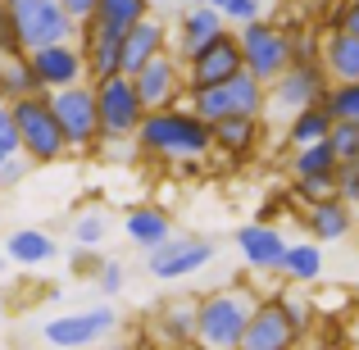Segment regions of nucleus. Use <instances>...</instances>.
Masks as SVG:
<instances>
[{"mask_svg": "<svg viewBox=\"0 0 359 350\" xmlns=\"http://www.w3.org/2000/svg\"><path fill=\"white\" fill-rule=\"evenodd\" d=\"M150 328H155V342H164V346H191V342H201V296L159 305L155 318H150Z\"/></svg>", "mask_w": 359, "mask_h": 350, "instance_id": "nucleus-18", "label": "nucleus"}, {"mask_svg": "<svg viewBox=\"0 0 359 350\" xmlns=\"http://www.w3.org/2000/svg\"><path fill=\"white\" fill-rule=\"evenodd\" d=\"M245 69V51H241V36L232 32H223L219 41H210L196 60H187V82H191V91H201V87H219V82H232L237 73Z\"/></svg>", "mask_w": 359, "mask_h": 350, "instance_id": "nucleus-13", "label": "nucleus"}, {"mask_svg": "<svg viewBox=\"0 0 359 350\" xmlns=\"http://www.w3.org/2000/svg\"><path fill=\"white\" fill-rule=\"evenodd\" d=\"M146 350H182V346H164V342H155V346H146Z\"/></svg>", "mask_w": 359, "mask_h": 350, "instance_id": "nucleus-43", "label": "nucleus"}, {"mask_svg": "<svg viewBox=\"0 0 359 350\" xmlns=\"http://www.w3.org/2000/svg\"><path fill=\"white\" fill-rule=\"evenodd\" d=\"M0 23L14 27L18 41H23L27 51L73 41V36L82 32V23L69 14V5H64V0H5V9H0Z\"/></svg>", "mask_w": 359, "mask_h": 350, "instance_id": "nucleus-3", "label": "nucleus"}, {"mask_svg": "<svg viewBox=\"0 0 359 350\" xmlns=\"http://www.w3.org/2000/svg\"><path fill=\"white\" fill-rule=\"evenodd\" d=\"M332 128H337V119H332V109L327 105H309V109H300L296 119L282 128V137H287V146L296 150V146H314V141H327L332 137Z\"/></svg>", "mask_w": 359, "mask_h": 350, "instance_id": "nucleus-26", "label": "nucleus"}, {"mask_svg": "<svg viewBox=\"0 0 359 350\" xmlns=\"http://www.w3.org/2000/svg\"><path fill=\"white\" fill-rule=\"evenodd\" d=\"M287 168H291V177H337L341 173V159H337V146L327 137V141H314V146H296Z\"/></svg>", "mask_w": 359, "mask_h": 350, "instance_id": "nucleus-25", "label": "nucleus"}, {"mask_svg": "<svg viewBox=\"0 0 359 350\" xmlns=\"http://www.w3.org/2000/svg\"><path fill=\"white\" fill-rule=\"evenodd\" d=\"M241 51H245V69L259 82H278L282 73L296 64V41H291L287 23H273V18H255V23L237 27Z\"/></svg>", "mask_w": 359, "mask_h": 350, "instance_id": "nucleus-6", "label": "nucleus"}, {"mask_svg": "<svg viewBox=\"0 0 359 350\" xmlns=\"http://www.w3.org/2000/svg\"><path fill=\"white\" fill-rule=\"evenodd\" d=\"M332 146H337V159H341V164H359V123H337Z\"/></svg>", "mask_w": 359, "mask_h": 350, "instance_id": "nucleus-33", "label": "nucleus"}, {"mask_svg": "<svg viewBox=\"0 0 359 350\" xmlns=\"http://www.w3.org/2000/svg\"><path fill=\"white\" fill-rule=\"evenodd\" d=\"M78 41H82V51H87L91 82H100V78H114V73H123V36H118V32H105L100 23H82Z\"/></svg>", "mask_w": 359, "mask_h": 350, "instance_id": "nucleus-20", "label": "nucleus"}, {"mask_svg": "<svg viewBox=\"0 0 359 350\" xmlns=\"http://www.w3.org/2000/svg\"><path fill=\"white\" fill-rule=\"evenodd\" d=\"M327 91H332V78H327L323 64H291L278 82H269V119L273 123H291L300 109L323 105Z\"/></svg>", "mask_w": 359, "mask_h": 350, "instance_id": "nucleus-8", "label": "nucleus"}, {"mask_svg": "<svg viewBox=\"0 0 359 350\" xmlns=\"http://www.w3.org/2000/svg\"><path fill=\"white\" fill-rule=\"evenodd\" d=\"M50 109H55V119H60L64 137H69V155H91V150L105 141V132H100L96 82H78V87L50 91Z\"/></svg>", "mask_w": 359, "mask_h": 350, "instance_id": "nucleus-4", "label": "nucleus"}, {"mask_svg": "<svg viewBox=\"0 0 359 350\" xmlns=\"http://www.w3.org/2000/svg\"><path fill=\"white\" fill-rule=\"evenodd\" d=\"M69 5V14L78 18V23H91V18L100 14V0H64Z\"/></svg>", "mask_w": 359, "mask_h": 350, "instance_id": "nucleus-41", "label": "nucleus"}, {"mask_svg": "<svg viewBox=\"0 0 359 350\" xmlns=\"http://www.w3.org/2000/svg\"><path fill=\"white\" fill-rule=\"evenodd\" d=\"M182 350H210V346H201V342H191V346H182Z\"/></svg>", "mask_w": 359, "mask_h": 350, "instance_id": "nucleus-44", "label": "nucleus"}, {"mask_svg": "<svg viewBox=\"0 0 359 350\" xmlns=\"http://www.w3.org/2000/svg\"><path fill=\"white\" fill-rule=\"evenodd\" d=\"M223 32H228V14H223L219 5H191V0H182V9H177V18H173V51L182 55V60H196V55L210 41H219Z\"/></svg>", "mask_w": 359, "mask_h": 350, "instance_id": "nucleus-14", "label": "nucleus"}, {"mask_svg": "<svg viewBox=\"0 0 359 350\" xmlns=\"http://www.w3.org/2000/svg\"><path fill=\"white\" fill-rule=\"evenodd\" d=\"M346 350H359V346H355V342H351V346H346Z\"/></svg>", "mask_w": 359, "mask_h": 350, "instance_id": "nucleus-45", "label": "nucleus"}, {"mask_svg": "<svg viewBox=\"0 0 359 350\" xmlns=\"http://www.w3.org/2000/svg\"><path fill=\"white\" fill-rule=\"evenodd\" d=\"M300 328L296 318L287 314V305H282V296H269L259 305V314L250 318V328H245V342L241 350H300Z\"/></svg>", "mask_w": 359, "mask_h": 350, "instance_id": "nucleus-15", "label": "nucleus"}, {"mask_svg": "<svg viewBox=\"0 0 359 350\" xmlns=\"http://www.w3.org/2000/svg\"><path fill=\"white\" fill-rule=\"evenodd\" d=\"M223 14H228V23H255V18H264V0H228L223 5Z\"/></svg>", "mask_w": 359, "mask_h": 350, "instance_id": "nucleus-37", "label": "nucleus"}, {"mask_svg": "<svg viewBox=\"0 0 359 350\" xmlns=\"http://www.w3.org/2000/svg\"><path fill=\"white\" fill-rule=\"evenodd\" d=\"M150 14V0H100V14L91 18V23H100L105 32H128V27H137L141 18Z\"/></svg>", "mask_w": 359, "mask_h": 350, "instance_id": "nucleus-29", "label": "nucleus"}, {"mask_svg": "<svg viewBox=\"0 0 359 350\" xmlns=\"http://www.w3.org/2000/svg\"><path fill=\"white\" fill-rule=\"evenodd\" d=\"M259 137H264V119H255V114H228V119L214 123V150L232 155V159L255 155Z\"/></svg>", "mask_w": 359, "mask_h": 350, "instance_id": "nucleus-23", "label": "nucleus"}, {"mask_svg": "<svg viewBox=\"0 0 359 350\" xmlns=\"http://www.w3.org/2000/svg\"><path fill=\"white\" fill-rule=\"evenodd\" d=\"M36 168V159L27 155V150H18V155H9V159H0V187H14V182H23L27 173Z\"/></svg>", "mask_w": 359, "mask_h": 350, "instance_id": "nucleus-35", "label": "nucleus"}, {"mask_svg": "<svg viewBox=\"0 0 359 350\" xmlns=\"http://www.w3.org/2000/svg\"><path fill=\"white\" fill-rule=\"evenodd\" d=\"M305 228L314 241H341L355 228V205L341 201V196H327L318 205H305Z\"/></svg>", "mask_w": 359, "mask_h": 350, "instance_id": "nucleus-21", "label": "nucleus"}, {"mask_svg": "<svg viewBox=\"0 0 359 350\" xmlns=\"http://www.w3.org/2000/svg\"><path fill=\"white\" fill-rule=\"evenodd\" d=\"M237 350H241V346H237Z\"/></svg>", "mask_w": 359, "mask_h": 350, "instance_id": "nucleus-47", "label": "nucleus"}, {"mask_svg": "<svg viewBox=\"0 0 359 350\" xmlns=\"http://www.w3.org/2000/svg\"><path fill=\"white\" fill-rule=\"evenodd\" d=\"M323 105L332 109L337 123H359V82H332Z\"/></svg>", "mask_w": 359, "mask_h": 350, "instance_id": "nucleus-31", "label": "nucleus"}, {"mask_svg": "<svg viewBox=\"0 0 359 350\" xmlns=\"http://www.w3.org/2000/svg\"><path fill=\"white\" fill-rule=\"evenodd\" d=\"M96 287L105 291V296H118V291H123V264H118V260H105V269H100Z\"/></svg>", "mask_w": 359, "mask_h": 350, "instance_id": "nucleus-39", "label": "nucleus"}, {"mask_svg": "<svg viewBox=\"0 0 359 350\" xmlns=\"http://www.w3.org/2000/svg\"><path fill=\"white\" fill-rule=\"evenodd\" d=\"M341 27L359 32V0H346V9H341Z\"/></svg>", "mask_w": 359, "mask_h": 350, "instance_id": "nucleus-42", "label": "nucleus"}, {"mask_svg": "<svg viewBox=\"0 0 359 350\" xmlns=\"http://www.w3.org/2000/svg\"><path fill=\"white\" fill-rule=\"evenodd\" d=\"M282 305H287V314L296 318V328L305 332V328H309V300H300L296 291H282Z\"/></svg>", "mask_w": 359, "mask_h": 350, "instance_id": "nucleus-40", "label": "nucleus"}, {"mask_svg": "<svg viewBox=\"0 0 359 350\" xmlns=\"http://www.w3.org/2000/svg\"><path fill=\"white\" fill-rule=\"evenodd\" d=\"M96 96H100V132L105 141L100 146H114V141H137L141 123H146V100L137 91V78L132 73H114V78H100L96 82Z\"/></svg>", "mask_w": 359, "mask_h": 350, "instance_id": "nucleus-5", "label": "nucleus"}, {"mask_svg": "<svg viewBox=\"0 0 359 350\" xmlns=\"http://www.w3.org/2000/svg\"><path fill=\"white\" fill-rule=\"evenodd\" d=\"M164 51H173V23L146 14L137 27H128V32H123V73H132V78H137V73L146 69L150 60H159Z\"/></svg>", "mask_w": 359, "mask_h": 350, "instance_id": "nucleus-17", "label": "nucleus"}, {"mask_svg": "<svg viewBox=\"0 0 359 350\" xmlns=\"http://www.w3.org/2000/svg\"><path fill=\"white\" fill-rule=\"evenodd\" d=\"M123 232H128L132 245L155 250V245H164L168 236H173V214L159 210V205H132V210L123 214Z\"/></svg>", "mask_w": 359, "mask_h": 350, "instance_id": "nucleus-22", "label": "nucleus"}, {"mask_svg": "<svg viewBox=\"0 0 359 350\" xmlns=\"http://www.w3.org/2000/svg\"><path fill=\"white\" fill-rule=\"evenodd\" d=\"M105 232H109L105 210H82V214H73V245H91V250H100Z\"/></svg>", "mask_w": 359, "mask_h": 350, "instance_id": "nucleus-30", "label": "nucleus"}, {"mask_svg": "<svg viewBox=\"0 0 359 350\" xmlns=\"http://www.w3.org/2000/svg\"><path fill=\"white\" fill-rule=\"evenodd\" d=\"M237 250H241L245 269H255V273H282L291 241L282 236V228H273V223L255 219V223H245V228L237 232Z\"/></svg>", "mask_w": 359, "mask_h": 350, "instance_id": "nucleus-16", "label": "nucleus"}, {"mask_svg": "<svg viewBox=\"0 0 359 350\" xmlns=\"http://www.w3.org/2000/svg\"><path fill=\"white\" fill-rule=\"evenodd\" d=\"M41 78H36L32 60L27 55H5V64H0V100H23V96H41Z\"/></svg>", "mask_w": 359, "mask_h": 350, "instance_id": "nucleus-27", "label": "nucleus"}, {"mask_svg": "<svg viewBox=\"0 0 359 350\" xmlns=\"http://www.w3.org/2000/svg\"><path fill=\"white\" fill-rule=\"evenodd\" d=\"M337 196L359 210V164H341V173H337Z\"/></svg>", "mask_w": 359, "mask_h": 350, "instance_id": "nucleus-38", "label": "nucleus"}, {"mask_svg": "<svg viewBox=\"0 0 359 350\" xmlns=\"http://www.w3.org/2000/svg\"><path fill=\"white\" fill-rule=\"evenodd\" d=\"M318 64L327 69L332 82H359V32L351 27H323V46H318Z\"/></svg>", "mask_w": 359, "mask_h": 350, "instance_id": "nucleus-19", "label": "nucleus"}, {"mask_svg": "<svg viewBox=\"0 0 359 350\" xmlns=\"http://www.w3.org/2000/svg\"><path fill=\"white\" fill-rule=\"evenodd\" d=\"M18 150H23V132H18V119H14V109H9V105H0V159L18 155Z\"/></svg>", "mask_w": 359, "mask_h": 350, "instance_id": "nucleus-34", "label": "nucleus"}, {"mask_svg": "<svg viewBox=\"0 0 359 350\" xmlns=\"http://www.w3.org/2000/svg\"><path fill=\"white\" fill-rule=\"evenodd\" d=\"M36 78H41L46 91H64L78 87V82H91V64L82 41H60V46H41V51H27Z\"/></svg>", "mask_w": 359, "mask_h": 350, "instance_id": "nucleus-12", "label": "nucleus"}, {"mask_svg": "<svg viewBox=\"0 0 359 350\" xmlns=\"http://www.w3.org/2000/svg\"><path fill=\"white\" fill-rule=\"evenodd\" d=\"M214 255H219V245H214L210 236H191V232L177 236L173 232L164 245L146 250V273L159 278V282H177V278H187V273H201Z\"/></svg>", "mask_w": 359, "mask_h": 350, "instance_id": "nucleus-9", "label": "nucleus"}, {"mask_svg": "<svg viewBox=\"0 0 359 350\" xmlns=\"http://www.w3.org/2000/svg\"><path fill=\"white\" fill-rule=\"evenodd\" d=\"M291 196L305 205H318L327 196H337V177H291Z\"/></svg>", "mask_w": 359, "mask_h": 350, "instance_id": "nucleus-32", "label": "nucleus"}, {"mask_svg": "<svg viewBox=\"0 0 359 350\" xmlns=\"http://www.w3.org/2000/svg\"><path fill=\"white\" fill-rule=\"evenodd\" d=\"M141 159H164V164H201L214 150V123H205L191 105L150 109L137 132Z\"/></svg>", "mask_w": 359, "mask_h": 350, "instance_id": "nucleus-1", "label": "nucleus"}, {"mask_svg": "<svg viewBox=\"0 0 359 350\" xmlns=\"http://www.w3.org/2000/svg\"><path fill=\"white\" fill-rule=\"evenodd\" d=\"M269 296L250 287V282H223V287L201 296V346L210 350H237L245 342V328L259 314Z\"/></svg>", "mask_w": 359, "mask_h": 350, "instance_id": "nucleus-2", "label": "nucleus"}, {"mask_svg": "<svg viewBox=\"0 0 359 350\" xmlns=\"http://www.w3.org/2000/svg\"><path fill=\"white\" fill-rule=\"evenodd\" d=\"M9 109H14L18 132H23V150L36 159V168L41 164H60V159L69 155V137H64L60 119H55V109H50V91L9 100Z\"/></svg>", "mask_w": 359, "mask_h": 350, "instance_id": "nucleus-7", "label": "nucleus"}, {"mask_svg": "<svg viewBox=\"0 0 359 350\" xmlns=\"http://www.w3.org/2000/svg\"><path fill=\"white\" fill-rule=\"evenodd\" d=\"M69 269L78 273V278H100L105 260H100V250H91V245H73V255H69Z\"/></svg>", "mask_w": 359, "mask_h": 350, "instance_id": "nucleus-36", "label": "nucleus"}, {"mask_svg": "<svg viewBox=\"0 0 359 350\" xmlns=\"http://www.w3.org/2000/svg\"><path fill=\"white\" fill-rule=\"evenodd\" d=\"M5 250H9V260L23 264V269H41V264H50L55 255H60V245H55V236L46 228H18V232H9Z\"/></svg>", "mask_w": 359, "mask_h": 350, "instance_id": "nucleus-24", "label": "nucleus"}, {"mask_svg": "<svg viewBox=\"0 0 359 350\" xmlns=\"http://www.w3.org/2000/svg\"><path fill=\"white\" fill-rule=\"evenodd\" d=\"M114 328H118V309L96 305V309H73V314L50 318V323L41 328V337L50 346H60V350H82V346L105 342Z\"/></svg>", "mask_w": 359, "mask_h": 350, "instance_id": "nucleus-11", "label": "nucleus"}, {"mask_svg": "<svg viewBox=\"0 0 359 350\" xmlns=\"http://www.w3.org/2000/svg\"><path fill=\"white\" fill-rule=\"evenodd\" d=\"M137 91L146 100V109H173L187 105L182 96H191V82H187V60L177 51H164L159 60H150L137 73Z\"/></svg>", "mask_w": 359, "mask_h": 350, "instance_id": "nucleus-10", "label": "nucleus"}, {"mask_svg": "<svg viewBox=\"0 0 359 350\" xmlns=\"http://www.w3.org/2000/svg\"><path fill=\"white\" fill-rule=\"evenodd\" d=\"M305 5H318V0H305Z\"/></svg>", "mask_w": 359, "mask_h": 350, "instance_id": "nucleus-46", "label": "nucleus"}, {"mask_svg": "<svg viewBox=\"0 0 359 350\" xmlns=\"http://www.w3.org/2000/svg\"><path fill=\"white\" fill-rule=\"evenodd\" d=\"M282 278L296 282V287L323 278V241H291L287 264H282Z\"/></svg>", "mask_w": 359, "mask_h": 350, "instance_id": "nucleus-28", "label": "nucleus"}]
</instances>
